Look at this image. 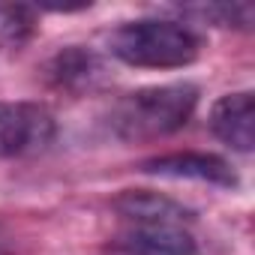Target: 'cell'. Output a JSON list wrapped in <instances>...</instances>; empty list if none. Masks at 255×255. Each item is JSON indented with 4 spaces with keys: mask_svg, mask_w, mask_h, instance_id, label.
<instances>
[{
    "mask_svg": "<svg viewBox=\"0 0 255 255\" xmlns=\"http://www.w3.org/2000/svg\"><path fill=\"white\" fill-rule=\"evenodd\" d=\"M99 72V63L90 51L81 48H69L54 60V75L60 78V84H90V78Z\"/></svg>",
    "mask_w": 255,
    "mask_h": 255,
    "instance_id": "9c48e42d",
    "label": "cell"
},
{
    "mask_svg": "<svg viewBox=\"0 0 255 255\" xmlns=\"http://www.w3.org/2000/svg\"><path fill=\"white\" fill-rule=\"evenodd\" d=\"M36 30V15L24 3H0V48L15 51L30 42Z\"/></svg>",
    "mask_w": 255,
    "mask_h": 255,
    "instance_id": "ba28073f",
    "label": "cell"
},
{
    "mask_svg": "<svg viewBox=\"0 0 255 255\" xmlns=\"http://www.w3.org/2000/svg\"><path fill=\"white\" fill-rule=\"evenodd\" d=\"M201 39L180 21L165 18H144L126 21L108 33V51L141 69H174L186 66L198 57Z\"/></svg>",
    "mask_w": 255,
    "mask_h": 255,
    "instance_id": "7a4b0ae2",
    "label": "cell"
},
{
    "mask_svg": "<svg viewBox=\"0 0 255 255\" xmlns=\"http://www.w3.org/2000/svg\"><path fill=\"white\" fill-rule=\"evenodd\" d=\"M114 210L129 225H147V222H183L186 225L192 219V213L183 204L159 192H147V189H126L123 195L114 198Z\"/></svg>",
    "mask_w": 255,
    "mask_h": 255,
    "instance_id": "52a82bcc",
    "label": "cell"
},
{
    "mask_svg": "<svg viewBox=\"0 0 255 255\" xmlns=\"http://www.w3.org/2000/svg\"><path fill=\"white\" fill-rule=\"evenodd\" d=\"M54 141V117L33 102H0V159L45 150Z\"/></svg>",
    "mask_w": 255,
    "mask_h": 255,
    "instance_id": "3957f363",
    "label": "cell"
},
{
    "mask_svg": "<svg viewBox=\"0 0 255 255\" xmlns=\"http://www.w3.org/2000/svg\"><path fill=\"white\" fill-rule=\"evenodd\" d=\"M141 171L159 174V177H174V180H201L213 186H237V174L231 165L213 153H168L141 162Z\"/></svg>",
    "mask_w": 255,
    "mask_h": 255,
    "instance_id": "5b68a950",
    "label": "cell"
},
{
    "mask_svg": "<svg viewBox=\"0 0 255 255\" xmlns=\"http://www.w3.org/2000/svg\"><path fill=\"white\" fill-rule=\"evenodd\" d=\"M186 12H195L201 18H210L222 27H249L252 24V15L255 9L249 3H216V6H195V9H186Z\"/></svg>",
    "mask_w": 255,
    "mask_h": 255,
    "instance_id": "30bf717a",
    "label": "cell"
},
{
    "mask_svg": "<svg viewBox=\"0 0 255 255\" xmlns=\"http://www.w3.org/2000/svg\"><path fill=\"white\" fill-rule=\"evenodd\" d=\"M210 129L231 150L249 153L255 147V99L249 90L222 96L210 111Z\"/></svg>",
    "mask_w": 255,
    "mask_h": 255,
    "instance_id": "277c9868",
    "label": "cell"
},
{
    "mask_svg": "<svg viewBox=\"0 0 255 255\" xmlns=\"http://www.w3.org/2000/svg\"><path fill=\"white\" fill-rule=\"evenodd\" d=\"M195 105H198L195 84L180 81V84L144 87L135 93H126L117 102L111 114V126L123 141H150L180 129L195 111Z\"/></svg>",
    "mask_w": 255,
    "mask_h": 255,
    "instance_id": "6da1fadb",
    "label": "cell"
},
{
    "mask_svg": "<svg viewBox=\"0 0 255 255\" xmlns=\"http://www.w3.org/2000/svg\"><path fill=\"white\" fill-rule=\"evenodd\" d=\"M120 243L132 255H195V237L183 222L129 225Z\"/></svg>",
    "mask_w": 255,
    "mask_h": 255,
    "instance_id": "8992f818",
    "label": "cell"
}]
</instances>
